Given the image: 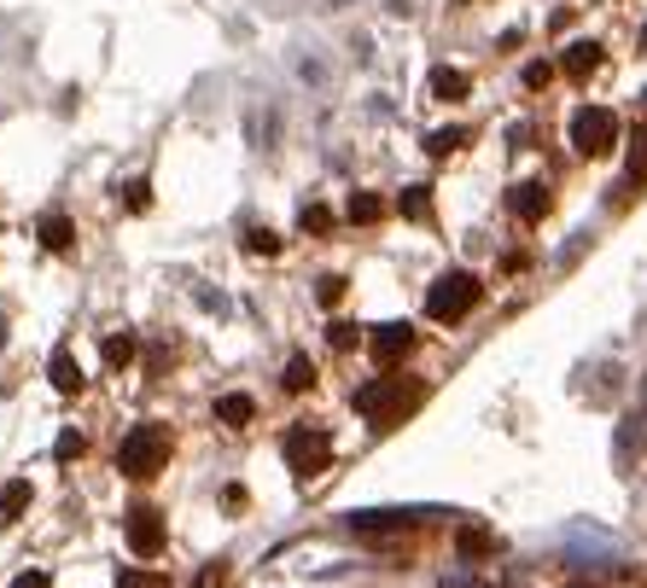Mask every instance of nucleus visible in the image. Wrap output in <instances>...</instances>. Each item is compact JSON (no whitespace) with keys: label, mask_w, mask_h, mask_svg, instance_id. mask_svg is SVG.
I'll list each match as a JSON object with an SVG mask.
<instances>
[{"label":"nucleus","mask_w":647,"mask_h":588,"mask_svg":"<svg viewBox=\"0 0 647 588\" xmlns=\"http://www.w3.org/2000/svg\"><path fill=\"white\" fill-rule=\"evenodd\" d=\"M420 396H427V384H414L402 373H379L356 391V414L374 420V425H397V420H409L420 409Z\"/></svg>","instance_id":"1"},{"label":"nucleus","mask_w":647,"mask_h":588,"mask_svg":"<svg viewBox=\"0 0 647 588\" xmlns=\"http://www.w3.org/2000/svg\"><path fill=\"white\" fill-rule=\"evenodd\" d=\"M170 455H175L170 425H134V432L117 443V466H123V478H134V483L158 478L170 466Z\"/></svg>","instance_id":"2"},{"label":"nucleus","mask_w":647,"mask_h":588,"mask_svg":"<svg viewBox=\"0 0 647 588\" xmlns=\"http://www.w3.org/2000/svg\"><path fill=\"white\" fill-rule=\"evenodd\" d=\"M484 297V286L478 280L467 274V269H450L438 280V286L427 292V315L432 320H443V327H450V320H461V315H473V303Z\"/></svg>","instance_id":"3"},{"label":"nucleus","mask_w":647,"mask_h":588,"mask_svg":"<svg viewBox=\"0 0 647 588\" xmlns=\"http://www.w3.org/2000/svg\"><path fill=\"white\" fill-rule=\"evenodd\" d=\"M280 455H287V466L298 478H321L333 466V437L315 432V425H292L287 443H280Z\"/></svg>","instance_id":"4"},{"label":"nucleus","mask_w":647,"mask_h":588,"mask_svg":"<svg viewBox=\"0 0 647 588\" xmlns=\"http://www.w3.org/2000/svg\"><path fill=\"white\" fill-rule=\"evenodd\" d=\"M613 140H618V117L606 106H578L572 111V146L583 157H606V152H613Z\"/></svg>","instance_id":"5"},{"label":"nucleus","mask_w":647,"mask_h":588,"mask_svg":"<svg viewBox=\"0 0 647 588\" xmlns=\"http://www.w3.org/2000/svg\"><path fill=\"white\" fill-rule=\"evenodd\" d=\"M129 547H134V559H158V554H164V513H158L152 501L129 507Z\"/></svg>","instance_id":"6"},{"label":"nucleus","mask_w":647,"mask_h":588,"mask_svg":"<svg viewBox=\"0 0 647 588\" xmlns=\"http://www.w3.org/2000/svg\"><path fill=\"white\" fill-rule=\"evenodd\" d=\"M351 531L356 536H374V542L409 536V531H420V513H397V507H379V513H351Z\"/></svg>","instance_id":"7"},{"label":"nucleus","mask_w":647,"mask_h":588,"mask_svg":"<svg viewBox=\"0 0 647 588\" xmlns=\"http://www.w3.org/2000/svg\"><path fill=\"white\" fill-rule=\"evenodd\" d=\"M613 455H618V466H636V460L647 455V402H636V409H630V414L618 420Z\"/></svg>","instance_id":"8"},{"label":"nucleus","mask_w":647,"mask_h":588,"mask_svg":"<svg viewBox=\"0 0 647 588\" xmlns=\"http://www.w3.org/2000/svg\"><path fill=\"white\" fill-rule=\"evenodd\" d=\"M368 350H374L379 368H391V361H402V356L414 350V327H402V320H391V327H374Z\"/></svg>","instance_id":"9"},{"label":"nucleus","mask_w":647,"mask_h":588,"mask_svg":"<svg viewBox=\"0 0 647 588\" xmlns=\"http://www.w3.org/2000/svg\"><path fill=\"white\" fill-rule=\"evenodd\" d=\"M508 205H514L519 221H542V216H549V205H554V193L542 187V181H519V187L508 193Z\"/></svg>","instance_id":"10"},{"label":"nucleus","mask_w":647,"mask_h":588,"mask_svg":"<svg viewBox=\"0 0 647 588\" xmlns=\"http://www.w3.org/2000/svg\"><path fill=\"white\" fill-rule=\"evenodd\" d=\"M216 420L228 425V432H246V425L257 420V402L246 391H228V396H216Z\"/></svg>","instance_id":"11"},{"label":"nucleus","mask_w":647,"mask_h":588,"mask_svg":"<svg viewBox=\"0 0 647 588\" xmlns=\"http://www.w3.org/2000/svg\"><path fill=\"white\" fill-rule=\"evenodd\" d=\"M53 391L58 396H76V391H83V368H76V356H71V344H58V350H53Z\"/></svg>","instance_id":"12"},{"label":"nucleus","mask_w":647,"mask_h":588,"mask_svg":"<svg viewBox=\"0 0 647 588\" xmlns=\"http://www.w3.org/2000/svg\"><path fill=\"white\" fill-rule=\"evenodd\" d=\"M467 94H473V76H467V70H450V65L432 70V99L455 106V99H467Z\"/></svg>","instance_id":"13"},{"label":"nucleus","mask_w":647,"mask_h":588,"mask_svg":"<svg viewBox=\"0 0 647 588\" xmlns=\"http://www.w3.org/2000/svg\"><path fill=\"white\" fill-rule=\"evenodd\" d=\"M35 233H42V246H47V251H71V246H76L71 216H58V210H47L42 221H35Z\"/></svg>","instance_id":"14"},{"label":"nucleus","mask_w":647,"mask_h":588,"mask_svg":"<svg viewBox=\"0 0 647 588\" xmlns=\"http://www.w3.org/2000/svg\"><path fill=\"white\" fill-rule=\"evenodd\" d=\"M560 70L572 76V83H583V76H590V70H601V47H595V42H578V47H565Z\"/></svg>","instance_id":"15"},{"label":"nucleus","mask_w":647,"mask_h":588,"mask_svg":"<svg viewBox=\"0 0 647 588\" xmlns=\"http://www.w3.org/2000/svg\"><path fill=\"white\" fill-rule=\"evenodd\" d=\"M455 547H461V559H490V554H496V536L484 531V524H461Z\"/></svg>","instance_id":"16"},{"label":"nucleus","mask_w":647,"mask_h":588,"mask_svg":"<svg viewBox=\"0 0 647 588\" xmlns=\"http://www.w3.org/2000/svg\"><path fill=\"white\" fill-rule=\"evenodd\" d=\"M24 507H30V478H12L7 483V490H0V519H18V513H24Z\"/></svg>","instance_id":"17"},{"label":"nucleus","mask_w":647,"mask_h":588,"mask_svg":"<svg viewBox=\"0 0 647 588\" xmlns=\"http://www.w3.org/2000/svg\"><path fill=\"white\" fill-rule=\"evenodd\" d=\"M280 384H287L292 396L310 391V384H315V361H310V356H292V361H287V379H280Z\"/></svg>","instance_id":"18"},{"label":"nucleus","mask_w":647,"mask_h":588,"mask_svg":"<svg viewBox=\"0 0 647 588\" xmlns=\"http://www.w3.org/2000/svg\"><path fill=\"white\" fill-rule=\"evenodd\" d=\"M379 216H386V198H374V193H356V198H351V221H362V228H374Z\"/></svg>","instance_id":"19"},{"label":"nucleus","mask_w":647,"mask_h":588,"mask_svg":"<svg viewBox=\"0 0 647 588\" xmlns=\"http://www.w3.org/2000/svg\"><path fill=\"white\" fill-rule=\"evenodd\" d=\"M298 228H303V233H315V239H327V233H333V210H327V205H303Z\"/></svg>","instance_id":"20"},{"label":"nucleus","mask_w":647,"mask_h":588,"mask_svg":"<svg viewBox=\"0 0 647 588\" xmlns=\"http://www.w3.org/2000/svg\"><path fill=\"white\" fill-rule=\"evenodd\" d=\"M630 187H647V123L630 140Z\"/></svg>","instance_id":"21"},{"label":"nucleus","mask_w":647,"mask_h":588,"mask_svg":"<svg viewBox=\"0 0 647 588\" xmlns=\"http://www.w3.org/2000/svg\"><path fill=\"white\" fill-rule=\"evenodd\" d=\"M402 216H409V221H427L432 216V193L427 187H409V193H402V205H397Z\"/></svg>","instance_id":"22"},{"label":"nucleus","mask_w":647,"mask_h":588,"mask_svg":"<svg viewBox=\"0 0 647 588\" xmlns=\"http://www.w3.org/2000/svg\"><path fill=\"white\" fill-rule=\"evenodd\" d=\"M129 361H134V338L129 333H111L106 338V368H129Z\"/></svg>","instance_id":"23"},{"label":"nucleus","mask_w":647,"mask_h":588,"mask_svg":"<svg viewBox=\"0 0 647 588\" xmlns=\"http://www.w3.org/2000/svg\"><path fill=\"white\" fill-rule=\"evenodd\" d=\"M461 140H467V129H438V134H427V152H432V157H450Z\"/></svg>","instance_id":"24"},{"label":"nucleus","mask_w":647,"mask_h":588,"mask_svg":"<svg viewBox=\"0 0 647 588\" xmlns=\"http://www.w3.org/2000/svg\"><path fill=\"white\" fill-rule=\"evenodd\" d=\"M83 449H88L83 432H58V443H53V455H58V460H83Z\"/></svg>","instance_id":"25"},{"label":"nucleus","mask_w":647,"mask_h":588,"mask_svg":"<svg viewBox=\"0 0 647 588\" xmlns=\"http://www.w3.org/2000/svg\"><path fill=\"white\" fill-rule=\"evenodd\" d=\"M117 198H123L129 210H147V205H152V193H147V181H140V175H134V181H123V193H117Z\"/></svg>","instance_id":"26"},{"label":"nucleus","mask_w":647,"mask_h":588,"mask_svg":"<svg viewBox=\"0 0 647 588\" xmlns=\"http://www.w3.org/2000/svg\"><path fill=\"white\" fill-rule=\"evenodd\" d=\"M117 588H170V577H158V571H123V577H117Z\"/></svg>","instance_id":"27"},{"label":"nucleus","mask_w":647,"mask_h":588,"mask_svg":"<svg viewBox=\"0 0 647 588\" xmlns=\"http://www.w3.org/2000/svg\"><path fill=\"white\" fill-rule=\"evenodd\" d=\"M246 251H257V257H274V251H280V239H274L269 228H251V233H246Z\"/></svg>","instance_id":"28"},{"label":"nucleus","mask_w":647,"mask_h":588,"mask_svg":"<svg viewBox=\"0 0 647 588\" xmlns=\"http://www.w3.org/2000/svg\"><path fill=\"white\" fill-rule=\"evenodd\" d=\"M315 297H321V303H327V309H333V303H338V297H345V280H338V274H321V286H315Z\"/></svg>","instance_id":"29"},{"label":"nucleus","mask_w":647,"mask_h":588,"mask_svg":"<svg viewBox=\"0 0 647 588\" xmlns=\"http://www.w3.org/2000/svg\"><path fill=\"white\" fill-rule=\"evenodd\" d=\"M549 83H554V65H542V58L525 65V88H549Z\"/></svg>","instance_id":"30"},{"label":"nucleus","mask_w":647,"mask_h":588,"mask_svg":"<svg viewBox=\"0 0 647 588\" xmlns=\"http://www.w3.org/2000/svg\"><path fill=\"white\" fill-rule=\"evenodd\" d=\"M327 338H333V350H356V338H362V333H356V327H333Z\"/></svg>","instance_id":"31"},{"label":"nucleus","mask_w":647,"mask_h":588,"mask_svg":"<svg viewBox=\"0 0 647 588\" xmlns=\"http://www.w3.org/2000/svg\"><path fill=\"white\" fill-rule=\"evenodd\" d=\"M222 577H228V571H222V565H205V571H198V582H193V588H222Z\"/></svg>","instance_id":"32"},{"label":"nucleus","mask_w":647,"mask_h":588,"mask_svg":"<svg viewBox=\"0 0 647 588\" xmlns=\"http://www.w3.org/2000/svg\"><path fill=\"white\" fill-rule=\"evenodd\" d=\"M170 368V350H147V373H164Z\"/></svg>","instance_id":"33"},{"label":"nucleus","mask_w":647,"mask_h":588,"mask_svg":"<svg viewBox=\"0 0 647 588\" xmlns=\"http://www.w3.org/2000/svg\"><path fill=\"white\" fill-rule=\"evenodd\" d=\"M12 588H47V571H24V577H18Z\"/></svg>","instance_id":"34"},{"label":"nucleus","mask_w":647,"mask_h":588,"mask_svg":"<svg viewBox=\"0 0 647 588\" xmlns=\"http://www.w3.org/2000/svg\"><path fill=\"white\" fill-rule=\"evenodd\" d=\"M641 402H647V379H641Z\"/></svg>","instance_id":"35"},{"label":"nucleus","mask_w":647,"mask_h":588,"mask_svg":"<svg viewBox=\"0 0 647 588\" xmlns=\"http://www.w3.org/2000/svg\"><path fill=\"white\" fill-rule=\"evenodd\" d=\"M641 47H647V30H641Z\"/></svg>","instance_id":"36"},{"label":"nucleus","mask_w":647,"mask_h":588,"mask_svg":"<svg viewBox=\"0 0 647 588\" xmlns=\"http://www.w3.org/2000/svg\"><path fill=\"white\" fill-rule=\"evenodd\" d=\"M461 7H467V0H461Z\"/></svg>","instance_id":"37"}]
</instances>
